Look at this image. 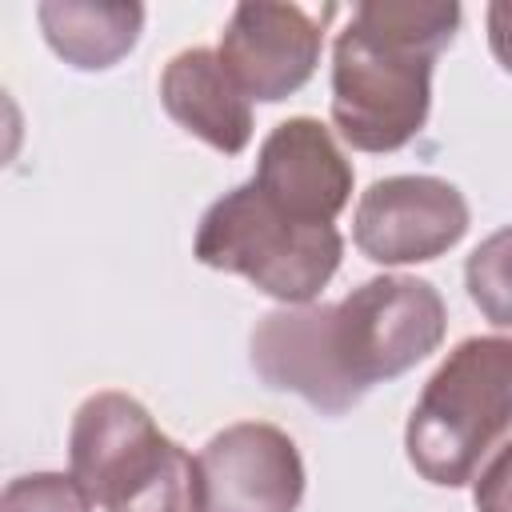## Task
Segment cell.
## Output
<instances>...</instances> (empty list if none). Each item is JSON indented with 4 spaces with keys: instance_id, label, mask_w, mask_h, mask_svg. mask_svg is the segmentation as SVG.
<instances>
[{
    "instance_id": "cell-11",
    "label": "cell",
    "mask_w": 512,
    "mask_h": 512,
    "mask_svg": "<svg viewBox=\"0 0 512 512\" xmlns=\"http://www.w3.org/2000/svg\"><path fill=\"white\" fill-rule=\"evenodd\" d=\"M160 104L184 132L224 156H240L252 140V104L212 48H184L164 64Z\"/></svg>"
},
{
    "instance_id": "cell-9",
    "label": "cell",
    "mask_w": 512,
    "mask_h": 512,
    "mask_svg": "<svg viewBox=\"0 0 512 512\" xmlns=\"http://www.w3.org/2000/svg\"><path fill=\"white\" fill-rule=\"evenodd\" d=\"M252 188L292 220L332 224L352 200V164L320 120L292 116L264 136Z\"/></svg>"
},
{
    "instance_id": "cell-15",
    "label": "cell",
    "mask_w": 512,
    "mask_h": 512,
    "mask_svg": "<svg viewBox=\"0 0 512 512\" xmlns=\"http://www.w3.org/2000/svg\"><path fill=\"white\" fill-rule=\"evenodd\" d=\"M508 444H500L488 460V468H480V480H476V504L480 512H508V500H504V488H508Z\"/></svg>"
},
{
    "instance_id": "cell-8",
    "label": "cell",
    "mask_w": 512,
    "mask_h": 512,
    "mask_svg": "<svg viewBox=\"0 0 512 512\" xmlns=\"http://www.w3.org/2000/svg\"><path fill=\"white\" fill-rule=\"evenodd\" d=\"M196 464L204 512H296L304 500V460L276 424H232L204 444Z\"/></svg>"
},
{
    "instance_id": "cell-5",
    "label": "cell",
    "mask_w": 512,
    "mask_h": 512,
    "mask_svg": "<svg viewBox=\"0 0 512 512\" xmlns=\"http://www.w3.org/2000/svg\"><path fill=\"white\" fill-rule=\"evenodd\" d=\"M444 332V296L416 276H372L340 304H324V348L356 400L432 356Z\"/></svg>"
},
{
    "instance_id": "cell-13",
    "label": "cell",
    "mask_w": 512,
    "mask_h": 512,
    "mask_svg": "<svg viewBox=\"0 0 512 512\" xmlns=\"http://www.w3.org/2000/svg\"><path fill=\"white\" fill-rule=\"evenodd\" d=\"M0 512H92V500L72 472H32L0 492Z\"/></svg>"
},
{
    "instance_id": "cell-12",
    "label": "cell",
    "mask_w": 512,
    "mask_h": 512,
    "mask_svg": "<svg viewBox=\"0 0 512 512\" xmlns=\"http://www.w3.org/2000/svg\"><path fill=\"white\" fill-rule=\"evenodd\" d=\"M40 32L48 48L80 68V72H104L120 64L144 28L140 4H104V0H44L36 8Z\"/></svg>"
},
{
    "instance_id": "cell-4",
    "label": "cell",
    "mask_w": 512,
    "mask_h": 512,
    "mask_svg": "<svg viewBox=\"0 0 512 512\" xmlns=\"http://www.w3.org/2000/svg\"><path fill=\"white\" fill-rule=\"evenodd\" d=\"M192 252L204 268L244 276L280 304H312L336 276L344 240L336 224L284 216L248 180L208 204Z\"/></svg>"
},
{
    "instance_id": "cell-14",
    "label": "cell",
    "mask_w": 512,
    "mask_h": 512,
    "mask_svg": "<svg viewBox=\"0 0 512 512\" xmlns=\"http://www.w3.org/2000/svg\"><path fill=\"white\" fill-rule=\"evenodd\" d=\"M504 232H496L484 248H476L472 252V268H468V292H472V300L480 304V308H488V316L496 320V324H508V308H504V256H500V248H504Z\"/></svg>"
},
{
    "instance_id": "cell-7",
    "label": "cell",
    "mask_w": 512,
    "mask_h": 512,
    "mask_svg": "<svg viewBox=\"0 0 512 512\" xmlns=\"http://www.w3.org/2000/svg\"><path fill=\"white\" fill-rule=\"evenodd\" d=\"M468 232V200L440 176L372 180L352 216V240L372 264H424Z\"/></svg>"
},
{
    "instance_id": "cell-2",
    "label": "cell",
    "mask_w": 512,
    "mask_h": 512,
    "mask_svg": "<svg viewBox=\"0 0 512 512\" xmlns=\"http://www.w3.org/2000/svg\"><path fill=\"white\" fill-rule=\"evenodd\" d=\"M68 464L104 512H204L200 464L128 392H96L76 408Z\"/></svg>"
},
{
    "instance_id": "cell-1",
    "label": "cell",
    "mask_w": 512,
    "mask_h": 512,
    "mask_svg": "<svg viewBox=\"0 0 512 512\" xmlns=\"http://www.w3.org/2000/svg\"><path fill=\"white\" fill-rule=\"evenodd\" d=\"M460 28V4L368 0L332 44V124L356 152H396L428 120L432 64Z\"/></svg>"
},
{
    "instance_id": "cell-16",
    "label": "cell",
    "mask_w": 512,
    "mask_h": 512,
    "mask_svg": "<svg viewBox=\"0 0 512 512\" xmlns=\"http://www.w3.org/2000/svg\"><path fill=\"white\" fill-rule=\"evenodd\" d=\"M24 148V112L20 104L0 88V168H8Z\"/></svg>"
},
{
    "instance_id": "cell-6",
    "label": "cell",
    "mask_w": 512,
    "mask_h": 512,
    "mask_svg": "<svg viewBox=\"0 0 512 512\" xmlns=\"http://www.w3.org/2000/svg\"><path fill=\"white\" fill-rule=\"evenodd\" d=\"M332 12L316 16L300 4L244 0L232 8L216 56L248 100L276 104L312 80L324 48V16Z\"/></svg>"
},
{
    "instance_id": "cell-3",
    "label": "cell",
    "mask_w": 512,
    "mask_h": 512,
    "mask_svg": "<svg viewBox=\"0 0 512 512\" xmlns=\"http://www.w3.org/2000/svg\"><path fill=\"white\" fill-rule=\"evenodd\" d=\"M512 420V340L468 336L428 376L408 428L404 448L412 468L440 488L468 484L484 456L508 444Z\"/></svg>"
},
{
    "instance_id": "cell-10",
    "label": "cell",
    "mask_w": 512,
    "mask_h": 512,
    "mask_svg": "<svg viewBox=\"0 0 512 512\" xmlns=\"http://www.w3.org/2000/svg\"><path fill=\"white\" fill-rule=\"evenodd\" d=\"M252 368L276 392H296L324 416H344L360 400L340 384L324 348V304H284L252 328Z\"/></svg>"
}]
</instances>
